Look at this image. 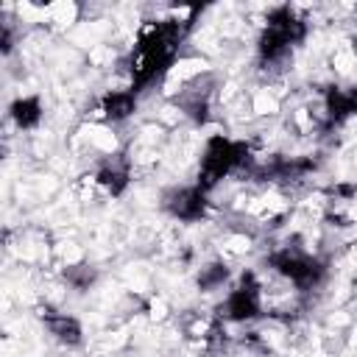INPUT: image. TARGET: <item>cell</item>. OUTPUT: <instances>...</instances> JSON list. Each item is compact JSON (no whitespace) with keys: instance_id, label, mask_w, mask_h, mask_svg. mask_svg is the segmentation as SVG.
Returning a JSON list of instances; mask_svg holds the SVG:
<instances>
[{"instance_id":"cell-1","label":"cell","mask_w":357,"mask_h":357,"mask_svg":"<svg viewBox=\"0 0 357 357\" xmlns=\"http://www.w3.org/2000/svg\"><path fill=\"white\" fill-rule=\"evenodd\" d=\"M195 14L190 20H156L139 31L137 47L131 53V92H139L142 86H148L173 64L178 45L192 28Z\"/></svg>"},{"instance_id":"cell-2","label":"cell","mask_w":357,"mask_h":357,"mask_svg":"<svg viewBox=\"0 0 357 357\" xmlns=\"http://www.w3.org/2000/svg\"><path fill=\"white\" fill-rule=\"evenodd\" d=\"M268 265L282 273L284 279H290L298 290H315L324 276H326V265L315 257H307L304 251L298 248H282V251H273L268 257Z\"/></svg>"},{"instance_id":"cell-3","label":"cell","mask_w":357,"mask_h":357,"mask_svg":"<svg viewBox=\"0 0 357 357\" xmlns=\"http://www.w3.org/2000/svg\"><path fill=\"white\" fill-rule=\"evenodd\" d=\"M259 282L251 271H245L240 276V284L237 290L229 293V298L218 307V312L229 321H254L262 315V304H259Z\"/></svg>"},{"instance_id":"cell-4","label":"cell","mask_w":357,"mask_h":357,"mask_svg":"<svg viewBox=\"0 0 357 357\" xmlns=\"http://www.w3.org/2000/svg\"><path fill=\"white\" fill-rule=\"evenodd\" d=\"M162 206L173 218L184 220V223H195V220H201L206 215V192L201 187H195V184L192 187H173V190L165 192Z\"/></svg>"},{"instance_id":"cell-5","label":"cell","mask_w":357,"mask_h":357,"mask_svg":"<svg viewBox=\"0 0 357 357\" xmlns=\"http://www.w3.org/2000/svg\"><path fill=\"white\" fill-rule=\"evenodd\" d=\"M39 315H42L47 332H50L59 343H64V346H78V343L84 340V329H81V324H78L73 315L59 312V310H53V307H42Z\"/></svg>"},{"instance_id":"cell-6","label":"cell","mask_w":357,"mask_h":357,"mask_svg":"<svg viewBox=\"0 0 357 357\" xmlns=\"http://www.w3.org/2000/svg\"><path fill=\"white\" fill-rule=\"evenodd\" d=\"M131 181V162L126 153L112 156L100 170H98V184L109 192V195H123L126 187Z\"/></svg>"},{"instance_id":"cell-7","label":"cell","mask_w":357,"mask_h":357,"mask_svg":"<svg viewBox=\"0 0 357 357\" xmlns=\"http://www.w3.org/2000/svg\"><path fill=\"white\" fill-rule=\"evenodd\" d=\"M268 28H276L279 33H284V39L290 45H298L307 36V22L290 8V6H276L268 11Z\"/></svg>"},{"instance_id":"cell-8","label":"cell","mask_w":357,"mask_h":357,"mask_svg":"<svg viewBox=\"0 0 357 357\" xmlns=\"http://www.w3.org/2000/svg\"><path fill=\"white\" fill-rule=\"evenodd\" d=\"M290 42L284 39V33H279L276 28H268L259 33V42H257V50H259V59L262 64H284L290 59Z\"/></svg>"},{"instance_id":"cell-9","label":"cell","mask_w":357,"mask_h":357,"mask_svg":"<svg viewBox=\"0 0 357 357\" xmlns=\"http://www.w3.org/2000/svg\"><path fill=\"white\" fill-rule=\"evenodd\" d=\"M100 112L106 120L120 123L137 112V95L134 92H106L100 100Z\"/></svg>"},{"instance_id":"cell-10","label":"cell","mask_w":357,"mask_h":357,"mask_svg":"<svg viewBox=\"0 0 357 357\" xmlns=\"http://www.w3.org/2000/svg\"><path fill=\"white\" fill-rule=\"evenodd\" d=\"M8 114L20 128H33L42 120V103L39 98H17L8 106Z\"/></svg>"},{"instance_id":"cell-11","label":"cell","mask_w":357,"mask_h":357,"mask_svg":"<svg viewBox=\"0 0 357 357\" xmlns=\"http://www.w3.org/2000/svg\"><path fill=\"white\" fill-rule=\"evenodd\" d=\"M326 117H329L332 126H337L346 117H351V106H349L346 89H340V86H329L326 89Z\"/></svg>"},{"instance_id":"cell-12","label":"cell","mask_w":357,"mask_h":357,"mask_svg":"<svg viewBox=\"0 0 357 357\" xmlns=\"http://www.w3.org/2000/svg\"><path fill=\"white\" fill-rule=\"evenodd\" d=\"M226 279H229V268H226V262H209V265L201 268V273H198V290H204V293L218 290Z\"/></svg>"},{"instance_id":"cell-13","label":"cell","mask_w":357,"mask_h":357,"mask_svg":"<svg viewBox=\"0 0 357 357\" xmlns=\"http://www.w3.org/2000/svg\"><path fill=\"white\" fill-rule=\"evenodd\" d=\"M95 279H98V273H95V268L92 265H67L64 268V282L70 284V287H75V290H89L92 284H95Z\"/></svg>"},{"instance_id":"cell-14","label":"cell","mask_w":357,"mask_h":357,"mask_svg":"<svg viewBox=\"0 0 357 357\" xmlns=\"http://www.w3.org/2000/svg\"><path fill=\"white\" fill-rule=\"evenodd\" d=\"M0 47H3V53H11V47H14V36H11V28H8V22H3V36H0Z\"/></svg>"},{"instance_id":"cell-15","label":"cell","mask_w":357,"mask_h":357,"mask_svg":"<svg viewBox=\"0 0 357 357\" xmlns=\"http://www.w3.org/2000/svg\"><path fill=\"white\" fill-rule=\"evenodd\" d=\"M354 192H357V184H337L332 190V195H337V198H351Z\"/></svg>"},{"instance_id":"cell-16","label":"cell","mask_w":357,"mask_h":357,"mask_svg":"<svg viewBox=\"0 0 357 357\" xmlns=\"http://www.w3.org/2000/svg\"><path fill=\"white\" fill-rule=\"evenodd\" d=\"M346 95H349V106H351V114H357V84H354V86H349V89H346Z\"/></svg>"}]
</instances>
